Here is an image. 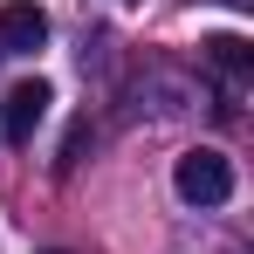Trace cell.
Wrapping results in <instances>:
<instances>
[{
	"mask_svg": "<svg viewBox=\"0 0 254 254\" xmlns=\"http://www.w3.org/2000/svg\"><path fill=\"white\" fill-rule=\"evenodd\" d=\"M206 62H213V69H227V76H248L254 55H248V42H241V35H213V42H206Z\"/></svg>",
	"mask_w": 254,
	"mask_h": 254,
	"instance_id": "obj_4",
	"label": "cell"
},
{
	"mask_svg": "<svg viewBox=\"0 0 254 254\" xmlns=\"http://www.w3.org/2000/svg\"><path fill=\"white\" fill-rule=\"evenodd\" d=\"M48 254H69V248H48Z\"/></svg>",
	"mask_w": 254,
	"mask_h": 254,
	"instance_id": "obj_5",
	"label": "cell"
},
{
	"mask_svg": "<svg viewBox=\"0 0 254 254\" xmlns=\"http://www.w3.org/2000/svg\"><path fill=\"white\" fill-rule=\"evenodd\" d=\"M172 186L186 206H227L234 199V158L213 151V144H192L179 165H172Z\"/></svg>",
	"mask_w": 254,
	"mask_h": 254,
	"instance_id": "obj_1",
	"label": "cell"
},
{
	"mask_svg": "<svg viewBox=\"0 0 254 254\" xmlns=\"http://www.w3.org/2000/svg\"><path fill=\"white\" fill-rule=\"evenodd\" d=\"M48 103H55V89H48L42 76H35V83H14V89H7V103H0V130H7L14 144H28L35 124L48 117Z\"/></svg>",
	"mask_w": 254,
	"mask_h": 254,
	"instance_id": "obj_2",
	"label": "cell"
},
{
	"mask_svg": "<svg viewBox=\"0 0 254 254\" xmlns=\"http://www.w3.org/2000/svg\"><path fill=\"white\" fill-rule=\"evenodd\" d=\"M48 42V14L35 0H7L0 7V55H35Z\"/></svg>",
	"mask_w": 254,
	"mask_h": 254,
	"instance_id": "obj_3",
	"label": "cell"
}]
</instances>
